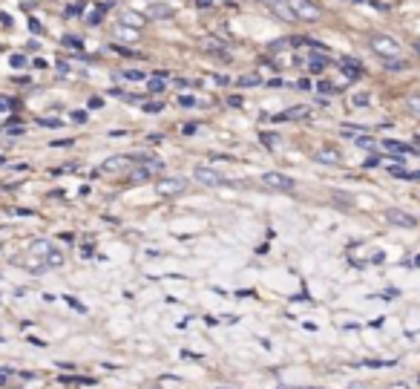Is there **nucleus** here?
<instances>
[{"mask_svg": "<svg viewBox=\"0 0 420 389\" xmlns=\"http://www.w3.org/2000/svg\"><path fill=\"white\" fill-rule=\"evenodd\" d=\"M150 18H173V9L170 6H162V4H156V6H150Z\"/></svg>", "mask_w": 420, "mask_h": 389, "instance_id": "obj_15", "label": "nucleus"}, {"mask_svg": "<svg viewBox=\"0 0 420 389\" xmlns=\"http://www.w3.org/2000/svg\"><path fill=\"white\" fill-rule=\"evenodd\" d=\"M262 185L265 188H271V191H294V179L285 176V173H265L262 176Z\"/></svg>", "mask_w": 420, "mask_h": 389, "instance_id": "obj_7", "label": "nucleus"}, {"mask_svg": "<svg viewBox=\"0 0 420 389\" xmlns=\"http://www.w3.org/2000/svg\"><path fill=\"white\" fill-rule=\"evenodd\" d=\"M124 78H130V81H144L147 75H144L141 70H127V72H124Z\"/></svg>", "mask_w": 420, "mask_h": 389, "instance_id": "obj_29", "label": "nucleus"}, {"mask_svg": "<svg viewBox=\"0 0 420 389\" xmlns=\"http://www.w3.org/2000/svg\"><path fill=\"white\" fill-rule=\"evenodd\" d=\"M372 98H369V93H357V96H351V104L354 107H366Z\"/></svg>", "mask_w": 420, "mask_h": 389, "instance_id": "obj_21", "label": "nucleus"}, {"mask_svg": "<svg viewBox=\"0 0 420 389\" xmlns=\"http://www.w3.org/2000/svg\"><path fill=\"white\" fill-rule=\"evenodd\" d=\"M0 23H4V26H9V23H12V18H9V15H4V12H0Z\"/></svg>", "mask_w": 420, "mask_h": 389, "instance_id": "obj_40", "label": "nucleus"}, {"mask_svg": "<svg viewBox=\"0 0 420 389\" xmlns=\"http://www.w3.org/2000/svg\"><path fill=\"white\" fill-rule=\"evenodd\" d=\"M386 70H388V72H403V70H409V61H403V58H395V61H386Z\"/></svg>", "mask_w": 420, "mask_h": 389, "instance_id": "obj_17", "label": "nucleus"}, {"mask_svg": "<svg viewBox=\"0 0 420 389\" xmlns=\"http://www.w3.org/2000/svg\"><path fill=\"white\" fill-rule=\"evenodd\" d=\"M306 113H308V107H291V110L274 115V122H291V118H303Z\"/></svg>", "mask_w": 420, "mask_h": 389, "instance_id": "obj_12", "label": "nucleus"}, {"mask_svg": "<svg viewBox=\"0 0 420 389\" xmlns=\"http://www.w3.org/2000/svg\"><path fill=\"white\" fill-rule=\"evenodd\" d=\"M216 389H233V386H216Z\"/></svg>", "mask_w": 420, "mask_h": 389, "instance_id": "obj_46", "label": "nucleus"}, {"mask_svg": "<svg viewBox=\"0 0 420 389\" xmlns=\"http://www.w3.org/2000/svg\"><path fill=\"white\" fill-rule=\"evenodd\" d=\"M124 165H127V156H112V159H107V162H104V167H101V170H104V173H110V170L115 173V170H122Z\"/></svg>", "mask_w": 420, "mask_h": 389, "instance_id": "obj_13", "label": "nucleus"}, {"mask_svg": "<svg viewBox=\"0 0 420 389\" xmlns=\"http://www.w3.org/2000/svg\"><path fill=\"white\" fill-rule=\"evenodd\" d=\"M72 122H75V125H84V122H86V113H84V110H75V113H72Z\"/></svg>", "mask_w": 420, "mask_h": 389, "instance_id": "obj_33", "label": "nucleus"}, {"mask_svg": "<svg viewBox=\"0 0 420 389\" xmlns=\"http://www.w3.org/2000/svg\"><path fill=\"white\" fill-rule=\"evenodd\" d=\"M29 29H32V35H41V32H44V26H41V20H35V18L29 20Z\"/></svg>", "mask_w": 420, "mask_h": 389, "instance_id": "obj_32", "label": "nucleus"}, {"mask_svg": "<svg viewBox=\"0 0 420 389\" xmlns=\"http://www.w3.org/2000/svg\"><path fill=\"white\" fill-rule=\"evenodd\" d=\"M101 15H104V12H101V9H96L93 15H86V23H89V26H98V23H101Z\"/></svg>", "mask_w": 420, "mask_h": 389, "instance_id": "obj_28", "label": "nucleus"}, {"mask_svg": "<svg viewBox=\"0 0 420 389\" xmlns=\"http://www.w3.org/2000/svg\"><path fill=\"white\" fill-rule=\"evenodd\" d=\"M325 67H328V55H311V58H308V72L320 75Z\"/></svg>", "mask_w": 420, "mask_h": 389, "instance_id": "obj_11", "label": "nucleus"}, {"mask_svg": "<svg viewBox=\"0 0 420 389\" xmlns=\"http://www.w3.org/2000/svg\"><path fill=\"white\" fill-rule=\"evenodd\" d=\"M162 170H164V162H162V159L136 162V170L130 173V182H147V179H156Z\"/></svg>", "mask_w": 420, "mask_h": 389, "instance_id": "obj_4", "label": "nucleus"}, {"mask_svg": "<svg viewBox=\"0 0 420 389\" xmlns=\"http://www.w3.org/2000/svg\"><path fill=\"white\" fill-rule=\"evenodd\" d=\"M369 46L377 58H383V61H395V58H400V41L392 38V35L377 32V35L369 38Z\"/></svg>", "mask_w": 420, "mask_h": 389, "instance_id": "obj_2", "label": "nucleus"}, {"mask_svg": "<svg viewBox=\"0 0 420 389\" xmlns=\"http://www.w3.org/2000/svg\"><path fill=\"white\" fill-rule=\"evenodd\" d=\"M259 4H274V0H259Z\"/></svg>", "mask_w": 420, "mask_h": 389, "instance_id": "obj_45", "label": "nucleus"}, {"mask_svg": "<svg viewBox=\"0 0 420 389\" xmlns=\"http://www.w3.org/2000/svg\"><path fill=\"white\" fill-rule=\"evenodd\" d=\"M406 107H409L414 115H420V93H412V96H406Z\"/></svg>", "mask_w": 420, "mask_h": 389, "instance_id": "obj_19", "label": "nucleus"}, {"mask_svg": "<svg viewBox=\"0 0 420 389\" xmlns=\"http://www.w3.org/2000/svg\"><path fill=\"white\" fill-rule=\"evenodd\" d=\"M150 93H156V96L164 93V81H162L159 75H156V78H150Z\"/></svg>", "mask_w": 420, "mask_h": 389, "instance_id": "obj_20", "label": "nucleus"}, {"mask_svg": "<svg viewBox=\"0 0 420 389\" xmlns=\"http://www.w3.org/2000/svg\"><path fill=\"white\" fill-rule=\"evenodd\" d=\"M383 147H386V151H395V153H412L409 144H400V141H392V139H386Z\"/></svg>", "mask_w": 420, "mask_h": 389, "instance_id": "obj_14", "label": "nucleus"}, {"mask_svg": "<svg viewBox=\"0 0 420 389\" xmlns=\"http://www.w3.org/2000/svg\"><path fill=\"white\" fill-rule=\"evenodd\" d=\"M4 381H6V372H4V369H0V383H4Z\"/></svg>", "mask_w": 420, "mask_h": 389, "instance_id": "obj_43", "label": "nucleus"}, {"mask_svg": "<svg viewBox=\"0 0 420 389\" xmlns=\"http://www.w3.org/2000/svg\"><path fill=\"white\" fill-rule=\"evenodd\" d=\"M188 188V179L185 176H164L156 182V191L159 196H178V193H185Z\"/></svg>", "mask_w": 420, "mask_h": 389, "instance_id": "obj_5", "label": "nucleus"}, {"mask_svg": "<svg viewBox=\"0 0 420 389\" xmlns=\"http://www.w3.org/2000/svg\"><path fill=\"white\" fill-rule=\"evenodd\" d=\"M64 300H67V303H70V306H72L75 312H84V306H81V303L75 300V297H64Z\"/></svg>", "mask_w": 420, "mask_h": 389, "instance_id": "obj_35", "label": "nucleus"}, {"mask_svg": "<svg viewBox=\"0 0 420 389\" xmlns=\"http://www.w3.org/2000/svg\"><path fill=\"white\" fill-rule=\"evenodd\" d=\"M9 64H12L15 70H20V67H26V58H23V55H12V58H9Z\"/></svg>", "mask_w": 420, "mask_h": 389, "instance_id": "obj_30", "label": "nucleus"}, {"mask_svg": "<svg viewBox=\"0 0 420 389\" xmlns=\"http://www.w3.org/2000/svg\"><path fill=\"white\" fill-rule=\"evenodd\" d=\"M414 52H417V55H420V41H414Z\"/></svg>", "mask_w": 420, "mask_h": 389, "instance_id": "obj_44", "label": "nucleus"}, {"mask_svg": "<svg viewBox=\"0 0 420 389\" xmlns=\"http://www.w3.org/2000/svg\"><path fill=\"white\" fill-rule=\"evenodd\" d=\"M380 165V159L377 156H372V159H366V167H377Z\"/></svg>", "mask_w": 420, "mask_h": 389, "instance_id": "obj_39", "label": "nucleus"}, {"mask_svg": "<svg viewBox=\"0 0 420 389\" xmlns=\"http://www.w3.org/2000/svg\"><path fill=\"white\" fill-rule=\"evenodd\" d=\"M196 6L199 9H210V6H214V0H196Z\"/></svg>", "mask_w": 420, "mask_h": 389, "instance_id": "obj_37", "label": "nucleus"}, {"mask_svg": "<svg viewBox=\"0 0 420 389\" xmlns=\"http://www.w3.org/2000/svg\"><path fill=\"white\" fill-rule=\"evenodd\" d=\"M354 144H357V147H363V151H372V147H374V141H372L369 136H357Z\"/></svg>", "mask_w": 420, "mask_h": 389, "instance_id": "obj_22", "label": "nucleus"}, {"mask_svg": "<svg viewBox=\"0 0 420 389\" xmlns=\"http://www.w3.org/2000/svg\"><path fill=\"white\" fill-rule=\"evenodd\" d=\"M386 219L392 222V225H398V228H417V219L412 214H406V211H398V208H388Z\"/></svg>", "mask_w": 420, "mask_h": 389, "instance_id": "obj_8", "label": "nucleus"}, {"mask_svg": "<svg viewBox=\"0 0 420 389\" xmlns=\"http://www.w3.org/2000/svg\"><path fill=\"white\" fill-rule=\"evenodd\" d=\"M262 78L259 75H242V78H239V84H242V87H254V84H259Z\"/></svg>", "mask_w": 420, "mask_h": 389, "instance_id": "obj_27", "label": "nucleus"}, {"mask_svg": "<svg viewBox=\"0 0 420 389\" xmlns=\"http://www.w3.org/2000/svg\"><path fill=\"white\" fill-rule=\"evenodd\" d=\"M340 70L346 72V78H363V64L354 61V58H340Z\"/></svg>", "mask_w": 420, "mask_h": 389, "instance_id": "obj_10", "label": "nucleus"}, {"mask_svg": "<svg viewBox=\"0 0 420 389\" xmlns=\"http://www.w3.org/2000/svg\"><path fill=\"white\" fill-rule=\"evenodd\" d=\"M144 110H147V113H162L164 104H162V101H150V104H144Z\"/></svg>", "mask_w": 420, "mask_h": 389, "instance_id": "obj_31", "label": "nucleus"}, {"mask_svg": "<svg viewBox=\"0 0 420 389\" xmlns=\"http://www.w3.org/2000/svg\"><path fill=\"white\" fill-rule=\"evenodd\" d=\"M285 4L296 20H320L322 18V9L314 4V0H285Z\"/></svg>", "mask_w": 420, "mask_h": 389, "instance_id": "obj_3", "label": "nucleus"}, {"mask_svg": "<svg viewBox=\"0 0 420 389\" xmlns=\"http://www.w3.org/2000/svg\"><path fill=\"white\" fill-rule=\"evenodd\" d=\"M64 46H70V49H81L84 44H81V38H75V35H64Z\"/></svg>", "mask_w": 420, "mask_h": 389, "instance_id": "obj_23", "label": "nucleus"}, {"mask_svg": "<svg viewBox=\"0 0 420 389\" xmlns=\"http://www.w3.org/2000/svg\"><path fill=\"white\" fill-rule=\"evenodd\" d=\"M317 93H325V96H332V93H337V89H334V84H328V81H320V84H317Z\"/></svg>", "mask_w": 420, "mask_h": 389, "instance_id": "obj_24", "label": "nucleus"}, {"mask_svg": "<svg viewBox=\"0 0 420 389\" xmlns=\"http://www.w3.org/2000/svg\"><path fill=\"white\" fill-rule=\"evenodd\" d=\"M29 254L38 257V262H35L32 272H41V268H58V265H64V254L58 251L55 245H49V243H32Z\"/></svg>", "mask_w": 420, "mask_h": 389, "instance_id": "obj_1", "label": "nucleus"}, {"mask_svg": "<svg viewBox=\"0 0 420 389\" xmlns=\"http://www.w3.org/2000/svg\"><path fill=\"white\" fill-rule=\"evenodd\" d=\"M296 87H299V89H311V81H308V78H303V81H296Z\"/></svg>", "mask_w": 420, "mask_h": 389, "instance_id": "obj_38", "label": "nucleus"}, {"mask_svg": "<svg viewBox=\"0 0 420 389\" xmlns=\"http://www.w3.org/2000/svg\"><path fill=\"white\" fill-rule=\"evenodd\" d=\"M178 104H182V107H193L196 98H193V96H178Z\"/></svg>", "mask_w": 420, "mask_h": 389, "instance_id": "obj_34", "label": "nucleus"}, {"mask_svg": "<svg viewBox=\"0 0 420 389\" xmlns=\"http://www.w3.org/2000/svg\"><path fill=\"white\" fill-rule=\"evenodd\" d=\"M9 107H12V101H9V98H4V96H0V113H6Z\"/></svg>", "mask_w": 420, "mask_h": 389, "instance_id": "obj_36", "label": "nucleus"}, {"mask_svg": "<svg viewBox=\"0 0 420 389\" xmlns=\"http://www.w3.org/2000/svg\"><path fill=\"white\" fill-rule=\"evenodd\" d=\"M320 165H340L343 162V156H340V151L337 147H332V144H325V147H320L317 151V156H314Z\"/></svg>", "mask_w": 420, "mask_h": 389, "instance_id": "obj_9", "label": "nucleus"}, {"mask_svg": "<svg viewBox=\"0 0 420 389\" xmlns=\"http://www.w3.org/2000/svg\"><path fill=\"white\" fill-rule=\"evenodd\" d=\"M84 6H86V0H78V4H75V6H70V9H64V15H67V18H72V15H78V12L84 9Z\"/></svg>", "mask_w": 420, "mask_h": 389, "instance_id": "obj_26", "label": "nucleus"}, {"mask_svg": "<svg viewBox=\"0 0 420 389\" xmlns=\"http://www.w3.org/2000/svg\"><path fill=\"white\" fill-rule=\"evenodd\" d=\"M259 139H262V144L268 147V151H274V147L280 144V136H277V133H262Z\"/></svg>", "mask_w": 420, "mask_h": 389, "instance_id": "obj_18", "label": "nucleus"}, {"mask_svg": "<svg viewBox=\"0 0 420 389\" xmlns=\"http://www.w3.org/2000/svg\"><path fill=\"white\" fill-rule=\"evenodd\" d=\"M193 179H196V182H202V185H207V188H219V185H225L222 173H216L214 167H204V165H199V167L193 170Z\"/></svg>", "mask_w": 420, "mask_h": 389, "instance_id": "obj_6", "label": "nucleus"}, {"mask_svg": "<svg viewBox=\"0 0 420 389\" xmlns=\"http://www.w3.org/2000/svg\"><path fill=\"white\" fill-rule=\"evenodd\" d=\"M38 125L41 127H61L64 122H61V118H38Z\"/></svg>", "mask_w": 420, "mask_h": 389, "instance_id": "obj_25", "label": "nucleus"}, {"mask_svg": "<svg viewBox=\"0 0 420 389\" xmlns=\"http://www.w3.org/2000/svg\"><path fill=\"white\" fill-rule=\"evenodd\" d=\"M348 389H366V383H351Z\"/></svg>", "mask_w": 420, "mask_h": 389, "instance_id": "obj_42", "label": "nucleus"}, {"mask_svg": "<svg viewBox=\"0 0 420 389\" xmlns=\"http://www.w3.org/2000/svg\"><path fill=\"white\" fill-rule=\"evenodd\" d=\"M388 389H409V383H392Z\"/></svg>", "mask_w": 420, "mask_h": 389, "instance_id": "obj_41", "label": "nucleus"}, {"mask_svg": "<svg viewBox=\"0 0 420 389\" xmlns=\"http://www.w3.org/2000/svg\"><path fill=\"white\" fill-rule=\"evenodd\" d=\"M141 23H144V18L136 15V12H124V15H122V26H136V29H138Z\"/></svg>", "mask_w": 420, "mask_h": 389, "instance_id": "obj_16", "label": "nucleus"}]
</instances>
